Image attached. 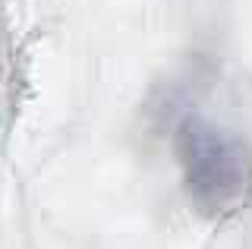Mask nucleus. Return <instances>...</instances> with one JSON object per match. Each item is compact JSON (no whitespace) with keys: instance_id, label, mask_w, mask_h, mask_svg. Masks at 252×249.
I'll list each match as a JSON object with an SVG mask.
<instances>
[{"instance_id":"nucleus-1","label":"nucleus","mask_w":252,"mask_h":249,"mask_svg":"<svg viewBox=\"0 0 252 249\" xmlns=\"http://www.w3.org/2000/svg\"><path fill=\"white\" fill-rule=\"evenodd\" d=\"M177 155L192 202L205 215H224L249 192V158L240 142L224 136L202 117L183 120L177 133Z\"/></svg>"}]
</instances>
